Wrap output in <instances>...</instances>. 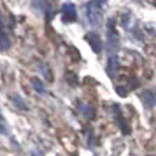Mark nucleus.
Returning <instances> with one entry per match:
<instances>
[{
	"instance_id": "obj_1",
	"label": "nucleus",
	"mask_w": 156,
	"mask_h": 156,
	"mask_svg": "<svg viewBox=\"0 0 156 156\" xmlns=\"http://www.w3.org/2000/svg\"><path fill=\"white\" fill-rule=\"evenodd\" d=\"M104 4L103 2H90L86 4V15L88 21L92 26H100L103 21V11L101 5Z\"/></svg>"
},
{
	"instance_id": "obj_2",
	"label": "nucleus",
	"mask_w": 156,
	"mask_h": 156,
	"mask_svg": "<svg viewBox=\"0 0 156 156\" xmlns=\"http://www.w3.org/2000/svg\"><path fill=\"white\" fill-rule=\"evenodd\" d=\"M107 43H108V49L110 51H114V49L118 48L119 37L115 30V22H114V19H110L107 23Z\"/></svg>"
},
{
	"instance_id": "obj_3",
	"label": "nucleus",
	"mask_w": 156,
	"mask_h": 156,
	"mask_svg": "<svg viewBox=\"0 0 156 156\" xmlns=\"http://www.w3.org/2000/svg\"><path fill=\"white\" fill-rule=\"evenodd\" d=\"M77 19V8L73 3H65L62 5V21L65 23H71Z\"/></svg>"
},
{
	"instance_id": "obj_4",
	"label": "nucleus",
	"mask_w": 156,
	"mask_h": 156,
	"mask_svg": "<svg viewBox=\"0 0 156 156\" xmlns=\"http://www.w3.org/2000/svg\"><path fill=\"white\" fill-rule=\"evenodd\" d=\"M86 41L89 43V45H90V48L93 49L94 52H101V48H103V44H101V40H100V36L97 34V33L94 32H90L86 34Z\"/></svg>"
},
{
	"instance_id": "obj_5",
	"label": "nucleus",
	"mask_w": 156,
	"mask_h": 156,
	"mask_svg": "<svg viewBox=\"0 0 156 156\" xmlns=\"http://www.w3.org/2000/svg\"><path fill=\"white\" fill-rule=\"evenodd\" d=\"M118 66H119V60L116 55H111L110 59L107 63V73L111 78H115L116 73H118Z\"/></svg>"
},
{
	"instance_id": "obj_6",
	"label": "nucleus",
	"mask_w": 156,
	"mask_h": 156,
	"mask_svg": "<svg viewBox=\"0 0 156 156\" xmlns=\"http://www.w3.org/2000/svg\"><path fill=\"white\" fill-rule=\"evenodd\" d=\"M11 47V41L8 38V36L5 34L4 29H3V22L2 16H0V51H7Z\"/></svg>"
},
{
	"instance_id": "obj_7",
	"label": "nucleus",
	"mask_w": 156,
	"mask_h": 156,
	"mask_svg": "<svg viewBox=\"0 0 156 156\" xmlns=\"http://www.w3.org/2000/svg\"><path fill=\"white\" fill-rule=\"evenodd\" d=\"M141 100H143V103L145 104V107L151 108V107H155L156 104V99L154 96V93H151V92H143V94H141Z\"/></svg>"
},
{
	"instance_id": "obj_8",
	"label": "nucleus",
	"mask_w": 156,
	"mask_h": 156,
	"mask_svg": "<svg viewBox=\"0 0 156 156\" xmlns=\"http://www.w3.org/2000/svg\"><path fill=\"white\" fill-rule=\"evenodd\" d=\"M115 110H116V112H118V115H116V122H118L119 127H121V130L123 132V134H129V133H130V127L127 126V123H126V121H125V118L121 115L119 107H116V105H115Z\"/></svg>"
},
{
	"instance_id": "obj_9",
	"label": "nucleus",
	"mask_w": 156,
	"mask_h": 156,
	"mask_svg": "<svg viewBox=\"0 0 156 156\" xmlns=\"http://www.w3.org/2000/svg\"><path fill=\"white\" fill-rule=\"evenodd\" d=\"M32 85H33V88H34L36 92H38V93H45V88H44V83L41 82L40 78H37V77L32 78Z\"/></svg>"
},
{
	"instance_id": "obj_10",
	"label": "nucleus",
	"mask_w": 156,
	"mask_h": 156,
	"mask_svg": "<svg viewBox=\"0 0 156 156\" xmlns=\"http://www.w3.org/2000/svg\"><path fill=\"white\" fill-rule=\"evenodd\" d=\"M82 114L86 116V118L92 119L94 116V110L92 107H89V105H82Z\"/></svg>"
},
{
	"instance_id": "obj_11",
	"label": "nucleus",
	"mask_w": 156,
	"mask_h": 156,
	"mask_svg": "<svg viewBox=\"0 0 156 156\" xmlns=\"http://www.w3.org/2000/svg\"><path fill=\"white\" fill-rule=\"evenodd\" d=\"M12 101L15 103V104H16V107H19L22 111H26V110H27L26 104H25V103L22 101V99H21V97H19V96H14V97H12Z\"/></svg>"
},
{
	"instance_id": "obj_12",
	"label": "nucleus",
	"mask_w": 156,
	"mask_h": 156,
	"mask_svg": "<svg viewBox=\"0 0 156 156\" xmlns=\"http://www.w3.org/2000/svg\"><path fill=\"white\" fill-rule=\"evenodd\" d=\"M0 132L2 133H7V127H5V122H4V118L0 114Z\"/></svg>"
},
{
	"instance_id": "obj_13",
	"label": "nucleus",
	"mask_w": 156,
	"mask_h": 156,
	"mask_svg": "<svg viewBox=\"0 0 156 156\" xmlns=\"http://www.w3.org/2000/svg\"><path fill=\"white\" fill-rule=\"evenodd\" d=\"M116 93L121 94V96H126L127 92H126V89H125L123 86H116Z\"/></svg>"
},
{
	"instance_id": "obj_14",
	"label": "nucleus",
	"mask_w": 156,
	"mask_h": 156,
	"mask_svg": "<svg viewBox=\"0 0 156 156\" xmlns=\"http://www.w3.org/2000/svg\"><path fill=\"white\" fill-rule=\"evenodd\" d=\"M32 156H41L40 154H32Z\"/></svg>"
}]
</instances>
